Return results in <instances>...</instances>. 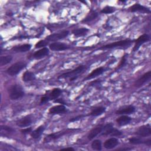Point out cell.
I'll use <instances>...</instances> for the list:
<instances>
[{
    "mask_svg": "<svg viewBox=\"0 0 151 151\" xmlns=\"http://www.w3.org/2000/svg\"><path fill=\"white\" fill-rule=\"evenodd\" d=\"M133 42V40H120L118 41H116L109 44H106L105 45H103L99 48L98 50H104V49H111L117 47H122L127 48L129 46L131 45L132 42Z\"/></svg>",
    "mask_w": 151,
    "mask_h": 151,
    "instance_id": "3957f363",
    "label": "cell"
},
{
    "mask_svg": "<svg viewBox=\"0 0 151 151\" xmlns=\"http://www.w3.org/2000/svg\"><path fill=\"white\" fill-rule=\"evenodd\" d=\"M9 98L12 100L21 99L25 94L22 87L18 84H15L11 86L8 90Z\"/></svg>",
    "mask_w": 151,
    "mask_h": 151,
    "instance_id": "7a4b0ae2",
    "label": "cell"
},
{
    "mask_svg": "<svg viewBox=\"0 0 151 151\" xmlns=\"http://www.w3.org/2000/svg\"><path fill=\"white\" fill-rule=\"evenodd\" d=\"M134 134L141 137L150 136L151 135V128L150 124H147L146 125L140 126L135 132Z\"/></svg>",
    "mask_w": 151,
    "mask_h": 151,
    "instance_id": "52a82bcc",
    "label": "cell"
},
{
    "mask_svg": "<svg viewBox=\"0 0 151 151\" xmlns=\"http://www.w3.org/2000/svg\"><path fill=\"white\" fill-rule=\"evenodd\" d=\"M129 11L131 12H139L142 13H146V14H150V9L142 5H140V4H134L130 8H129Z\"/></svg>",
    "mask_w": 151,
    "mask_h": 151,
    "instance_id": "4fadbf2b",
    "label": "cell"
},
{
    "mask_svg": "<svg viewBox=\"0 0 151 151\" xmlns=\"http://www.w3.org/2000/svg\"><path fill=\"white\" fill-rule=\"evenodd\" d=\"M49 100L48 99V97H47V96H44L43 97H41V100H40V104H43L47 102H48Z\"/></svg>",
    "mask_w": 151,
    "mask_h": 151,
    "instance_id": "74e56055",
    "label": "cell"
},
{
    "mask_svg": "<svg viewBox=\"0 0 151 151\" xmlns=\"http://www.w3.org/2000/svg\"><path fill=\"white\" fill-rule=\"evenodd\" d=\"M26 66V63L24 61H18L8 67L6 70V72L8 75L11 76H14L18 74Z\"/></svg>",
    "mask_w": 151,
    "mask_h": 151,
    "instance_id": "5b68a950",
    "label": "cell"
},
{
    "mask_svg": "<svg viewBox=\"0 0 151 151\" xmlns=\"http://www.w3.org/2000/svg\"><path fill=\"white\" fill-rule=\"evenodd\" d=\"M32 130L31 127H27L25 129H22L21 130V133L24 134H30L32 132Z\"/></svg>",
    "mask_w": 151,
    "mask_h": 151,
    "instance_id": "e575fe53",
    "label": "cell"
},
{
    "mask_svg": "<svg viewBox=\"0 0 151 151\" xmlns=\"http://www.w3.org/2000/svg\"><path fill=\"white\" fill-rule=\"evenodd\" d=\"M71 130H64V131H61V132H57L56 133H51L50 134L48 135H47L45 138L44 141L45 142H49L51 140H56L57 139H58L59 137L65 135L67 133H68L70 132H71Z\"/></svg>",
    "mask_w": 151,
    "mask_h": 151,
    "instance_id": "8fae6325",
    "label": "cell"
},
{
    "mask_svg": "<svg viewBox=\"0 0 151 151\" xmlns=\"http://www.w3.org/2000/svg\"><path fill=\"white\" fill-rule=\"evenodd\" d=\"M69 34V31L67 30H64L59 32L54 33L49 35L45 38V40L48 41H55L60 40L65 38Z\"/></svg>",
    "mask_w": 151,
    "mask_h": 151,
    "instance_id": "8992f818",
    "label": "cell"
},
{
    "mask_svg": "<svg viewBox=\"0 0 151 151\" xmlns=\"http://www.w3.org/2000/svg\"><path fill=\"white\" fill-rule=\"evenodd\" d=\"M68 110L64 104H58L51 107L49 109V113L51 114H61L67 113Z\"/></svg>",
    "mask_w": 151,
    "mask_h": 151,
    "instance_id": "5bb4252c",
    "label": "cell"
},
{
    "mask_svg": "<svg viewBox=\"0 0 151 151\" xmlns=\"http://www.w3.org/2000/svg\"><path fill=\"white\" fill-rule=\"evenodd\" d=\"M129 142L131 144L133 145H139V144H145L148 146H150L151 145V140L148 139L147 140H143L140 137H131L129 139Z\"/></svg>",
    "mask_w": 151,
    "mask_h": 151,
    "instance_id": "44dd1931",
    "label": "cell"
},
{
    "mask_svg": "<svg viewBox=\"0 0 151 151\" xmlns=\"http://www.w3.org/2000/svg\"><path fill=\"white\" fill-rule=\"evenodd\" d=\"M98 17V13L93 10H91L89 14L81 21L82 22H88L94 20Z\"/></svg>",
    "mask_w": 151,
    "mask_h": 151,
    "instance_id": "83f0119b",
    "label": "cell"
},
{
    "mask_svg": "<svg viewBox=\"0 0 151 151\" xmlns=\"http://www.w3.org/2000/svg\"><path fill=\"white\" fill-rule=\"evenodd\" d=\"M132 120V118L127 115H122L118 117L116 122L117 124L120 126H124L129 124Z\"/></svg>",
    "mask_w": 151,
    "mask_h": 151,
    "instance_id": "ffe728a7",
    "label": "cell"
},
{
    "mask_svg": "<svg viewBox=\"0 0 151 151\" xmlns=\"http://www.w3.org/2000/svg\"><path fill=\"white\" fill-rule=\"evenodd\" d=\"M106 110V108L105 107L103 106H98L96 107L94 109H93L91 111V112L89 113V116L96 117L101 115Z\"/></svg>",
    "mask_w": 151,
    "mask_h": 151,
    "instance_id": "cb8c5ba5",
    "label": "cell"
},
{
    "mask_svg": "<svg viewBox=\"0 0 151 151\" xmlns=\"http://www.w3.org/2000/svg\"><path fill=\"white\" fill-rule=\"evenodd\" d=\"M88 31H89V29L87 28H80L73 29L71 32L76 37H79L85 36Z\"/></svg>",
    "mask_w": 151,
    "mask_h": 151,
    "instance_id": "484cf974",
    "label": "cell"
},
{
    "mask_svg": "<svg viewBox=\"0 0 151 151\" xmlns=\"http://www.w3.org/2000/svg\"><path fill=\"white\" fill-rule=\"evenodd\" d=\"M91 147L92 149L94 150H97V151L101 150L102 149L101 140L98 139L94 140L91 144Z\"/></svg>",
    "mask_w": 151,
    "mask_h": 151,
    "instance_id": "f1b7e54d",
    "label": "cell"
},
{
    "mask_svg": "<svg viewBox=\"0 0 151 151\" xmlns=\"http://www.w3.org/2000/svg\"><path fill=\"white\" fill-rule=\"evenodd\" d=\"M101 80H96L94 81H91L90 83H89V86H99L100 84V83H101Z\"/></svg>",
    "mask_w": 151,
    "mask_h": 151,
    "instance_id": "8d00e7d4",
    "label": "cell"
},
{
    "mask_svg": "<svg viewBox=\"0 0 151 151\" xmlns=\"http://www.w3.org/2000/svg\"><path fill=\"white\" fill-rule=\"evenodd\" d=\"M103 126H104V125L103 124H99V125L96 126V127H94V128H93L90 131V132H89V133L87 136L88 139L90 140H93L97 135L100 134L101 132H102Z\"/></svg>",
    "mask_w": 151,
    "mask_h": 151,
    "instance_id": "e0dca14e",
    "label": "cell"
},
{
    "mask_svg": "<svg viewBox=\"0 0 151 151\" xmlns=\"http://www.w3.org/2000/svg\"><path fill=\"white\" fill-rule=\"evenodd\" d=\"M86 116L85 115H78L77 116H76L74 117H73L71 119H70V122H74L76 121H78L79 120H80L81 119H82L83 117H85Z\"/></svg>",
    "mask_w": 151,
    "mask_h": 151,
    "instance_id": "d590c367",
    "label": "cell"
},
{
    "mask_svg": "<svg viewBox=\"0 0 151 151\" xmlns=\"http://www.w3.org/2000/svg\"><path fill=\"white\" fill-rule=\"evenodd\" d=\"M119 144V140L116 137H110L104 142V147L106 149H112Z\"/></svg>",
    "mask_w": 151,
    "mask_h": 151,
    "instance_id": "ac0fdd59",
    "label": "cell"
},
{
    "mask_svg": "<svg viewBox=\"0 0 151 151\" xmlns=\"http://www.w3.org/2000/svg\"><path fill=\"white\" fill-rule=\"evenodd\" d=\"M49 48L51 50L54 51H64L70 48V47L65 44L63 42H52L49 44Z\"/></svg>",
    "mask_w": 151,
    "mask_h": 151,
    "instance_id": "7c38bea8",
    "label": "cell"
},
{
    "mask_svg": "<svg viewBox=\"0 0 151 151\" xmlns=\"http://www.w3.org/2000/svg\"><path fill=\"white\" fill-rule=\"evenodd\" d=\"M149 40H150V37L147 34H143L142 35L139 36L137 38V39H136L134 41V45L132 51L133 52L137 51L142 45L149 41Z\"/></svg>",
    "mask_w": 151,
    "mask_h": 151,
    "instance_id": "ba28073f",
    "label": "cell"
},
{
    "mask_svg": "<svg viewBox=\"0 0 151 151\" xmlns=\"http://www.w3.org/2000/svg\"><path fill=\"white\" fill-rule=\"evenodd\" d=\"M116 10V8H114L113 6H109V5H107L101 10L100 12L103 13V14H112L114 12H115Z\"/></svg>",
    "mask_w": 151,
    "mask_h": 151,
    "instance_id": "4dcf8cb0",
    "label": "cell"
},
{
    "mask_svg": "<svg viewBox=\"0 0 151 151\" xmlns=\"http://www.w3.org/2000/svg\"><path fill=\"white\" fill-rule=\"evenodd\" d=\"M122 134V132L119 130L113 127L111 123H107L104 125L102 132L100 133L101 136H110L111 137L120 136Z\"/></svg>",
    "mask_w": 151,
    "mask_h": 151,
    "instance_id": "277c9868",
    "label": "cell"
},
{
    "mask_svg": "<svg viewBox=\"0 0 151 151\" xmlns=\"http://www.w3.org/2000/svg\"><path fill=\"white\" fill-rule=\"evenodd\" d=\"M12 59L11 55H2L0 57V65L2 66L9 64Z\"/></svg>",
    "mask_w": 151,
    "mask_h": 151,
    "instance_id": "f546056e",
    "label": "cell"
},
{
    "mask_svg": "<svg viewBox=\"0 0 151 151\" xmlns=\"http://www.w3.org/2000/svg\"><path fill=\"white\" fill-rule=\"evenodd\" d=\"M48 44V41L45 40H40L38 41L35 44V48H42L44 47H45Z\"/></svg>",
    "mask_w": 151,
    "mask_h": 151,
    "instance_id": "d6a6232c",
    "label": "cell"
},
{
    "mask_svg": "<svg viewBox=\"0 0 151 151\" xmlns=\"http://www.w3.org/2000/svg\"><path fill=\"white\" fill-rule=\"evenodd\" d=\"M44 130H45V127L43 125L40 126L37 129L32 131V132L30 133V135L31 137L33 139H38L42 135Z\"/></svg>",
    "mask_w": 151,
    "mask_h": 151,
    "instance_id": "d4e9b609",
    "label": "cell"
},
{
    "mask_svg": "<svg viewBox=\"0 0 151 151\" xmlns=\"http://www.w3.org/2000/svg\"><path fill=\"white\" fill-rule=\"evenodd\" d=\"M62 93L61 89L59 88H53L48 94L47 97H48V100H54L58 98V97L61 95Z\"/></svg>",
    "mask_w": 151,
    "mask_h": 151,
    "instance_id": "603a6c76",
    "label": "cell"
},
{
    "mask_svg": "<svg viewBox=\"0 0 151 151\" xmlns=\"http://www.w3.org/2000/svg\"><path fill=\"white\" fill-rule=\"evenodd\" d=\"M14 131V129H12L11 127L5 126V125H1V132H5L6 133H11Z\"/></svg>",
    "mask_w": 151,
    "mask_h": 151,
    "instance_id": "836d02e7",
    "label": "cell"
},
{
    "mask_svg": "<svg viewBox=\"0 0 151 151\" xmlns=\"http://www.w3.org/2000/svg\"><path fill=\"white\" fill-rule=\"evenodd\" d=\"M31 48V45L29 44H25L15 46L12 48L11 50L16 52H25L29 51Z\"/></svg>",
    "mask_w": 151,
    "mask_h": 151,
    "instance_id": "7402d4cb",
    "label": "cell"
},
{
    "mask_svg": "<svg viewBox=\"0 0 151 151\" xmlns=\"http://www.w3.org/2000/svg\"><path fill=\"white\" fill-rule=\"evenodd\" d=\"M54 103H60V104H65V101H64V100L63 99H56L55 100H54Z\"/></svg>",
    "mask_w": 151,
    "mask_h": 151,
    "instance_id": "f35d334b",
    "label": "cell"
},
{
    "mask_svg": "<svg viewBox=\"0 0 151 151\" xmlns=\"http://www.w3.org/2000/svg\"><path fill=\"white\" fill-rule=\"evenodd\" d=\"M48 54H49L48 48L47 47H44L36 51L33 54V58L36 60H40L48 55Z\"/></svg>",
    "mask_w": 151,
    "mask_h": 151,
    "instance_id": "d6986e66",
    "label": "cell"
},
{
    "mask_svg": "<svg viewBox=\"0 0 151 151\" xmlns=\"http://www.w3.org/2000/svg\"><path fill=\"white\" fill-rule=\"evenodd\" d=\"M136 111V108L132 105H128L120 107L115 112L116 114L122 115H129L133 114Z\"/></svg>",
    "mask_w": 151,
    "mask_h": 151,
    "instance_id": "30bf717a",
    "label": "cell"
},
{
    "mask_svg": "<svg viewBox=\"0 0 151 151\" xmlns=\"http://www.w3.org/2000/svg\"><path fill=\"white\" fill-rule=\"evenodd\" d=\"M32 123V120L30 115L25 116L16 122L17 125L20 127H28Z\"/></svg>",
    "mask_w": 151,
    "mask_h": 151,
    "instance_id": "9a60e30c",
    "label": "cell"
},
{
    "mask_svg": "<svg viewBox=\"0 0 151 151\" xmlns=\"http://www.w3.org/2000/svg\"><path fill=\"white\" fill-rule=\"evenodd\" d=\"M22 79V81L24 82H29L35 79V76L31 71H25L23 73Z\"/></svg>",
    "mask_w": 151,
    "mask_h": 151,
    "instance_id": "4316f807",
    "label": "cell"
},
{
    "mask_svg": "<svg viewBox=\"0 0 151 151\" xmlns=\"http://www.w3.org/2000/svg\"><path fill=\"white\" fill-rule=\"evenodd\" d=\"M151 78V71H149L143 74L139 78H138L134 83V86L139 88L143 86L146 83L149 81Z\"/></svg>",
    "mask_w": 151,
    "mask_h": 151,
    "instance_id": "9c48e42d",
    "label": "cell"
},
{
    "mask_svg": "<svg viewBox=\"0 0 151 151\" xmlns=\"http://www.w3.org/2000/svg\"><path fill=\"white\" fill-rule=\"evenodd\" d=\"M126 62H127V55H124L120 61V63L119 64L117 65V67L116 68L115 70H119L120 68H122V67H123L126 64Z\"/></svg>",
    "mask_w": 151,
    "mask_h": 151,
    "instance_id": "1f68e13d",
    "label": "cell"
},
{
    "mask_svg": "<svg viewBox=\"0 0 151 151\" xmlns=\"http://www.w3.org/2000/svg\"><path fill=\"white\" fill-rule=\"evenodd\" d=\"M61 150H74L75 149L73 147H68L63 148Z\"/></svg>",
    "mask_w": 151,
    "mask_h": 151,
    "instance_id": "ab89813d",
    "label": "cell"
},
{
    "mask_svg": "<svg viewBox=\"0 0 151 151\" xmlns=\"http://www.w3.org/2000/svg\"><path fill=\"white\" fill-rule=\"evenodd\" d=\"M104 71H106V68L104 67H100L94 70H93L88 75H87L84 79L83 81L91 80L92 78H96L100 75H101Z\"/></svg>",
    "mask_w": 151,
    "mask_h": 151,
    "instance_id": "2e32d148",
    "label": "cell"
},
{
    "mask_svg": "<svg viewBox=\"0 0 151 151\" xmlns=\"http://www.w3.org/2000/svg\"><path fill=\"white\" fill-rule=\"evenodd\" d=\"M86 68H87L86 65H80L77 68H76L75 69L71 71L60 74V76H58V78L62 79V78H70V81H71L76 80L78 78V75L83 73L86 70Z\"/></svg>",
    "mask_w": 151,
    "mask_h": 151,
    "instance_id": "6da1fadb",
    "label": "cell"
}]
</instances>
